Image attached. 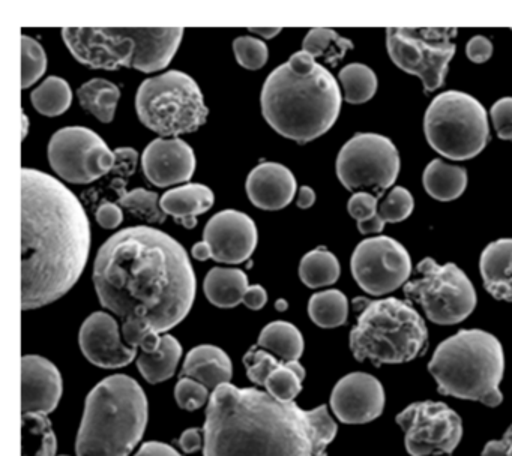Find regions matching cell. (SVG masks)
<instances>
[{"label":"cell","mask_w":512,"mask_h":456,"mask_svg":"<svg viewBox=\"0 0 512 456\" xmlns=\"http://www.w3.org/2000/svg\"><path fill=\"white\" fill-rule=\"evenodd\" d=\"M490 116L499 138L512 140V96L494 102Z\"/></svg>","instance_id":"cell-46"},{"label":"cell","mask_w":512,"mask_h":456,"mask_svg":"<svg viewBox=\"0 0 512 456\" xmlns=\"http://www.w3.org/2000/svg\"><path fill=\"white\" fill-rule=\"evenodd\" d=\"M47 69V54L43 45L31 36H22V89L34 86Z\"/></svg>","instance_id":"cell-40"},{"label":"cell","mask_w":512,"mask_h":456,"mask_svg":"<svg viewBox=\"0 0 512 456\" xmlns=\"http://www.w3.org/2000/svg\"><path fill=\"white\" fill-rule=\"evenodd\" d=\"M203 444H205L203 429H187L179 438V446H181L185 453H196L197 450L203 449Z\"/></svg>","instance_id":"cell-51"},{"label":"cell","mask_w":512,"mask_h":456,"mask_svg":"<svg viewBox=\"0 0 512 456\" xmlns=\"http://www.w3.org/2000/svg\"><path fill=\"white\" fill-rule=\"evenodd\" d=\"M145 390L134 378H104L86 398L77 456H130L148 426Z\"/></svg>","instance_id":"cell-5"},{"label":"cell","mask_w":512,"mask_h":456,"mask_svg":"<svg viewBox=\"0 0 512 456\" xmlns=\"http://www.w3.org/2000/svg\"><path fill=\"white\" fill-rule=\"evenodd\" d=\"M338 258L325 246L313 249L299 263V278L308 288L329 287L340 278Z\"/></svg>","instance_id":"cell-31"},{"label":"cell","mask_w":512,"mask_h":456,"mask_svg":"<svg viewBox=\"0 0 512 456\" xmlns=\"http://www.w3.org/2000/svg\"><path fill=\"white\" fill-rule=\"evenodd\" d=\"M353 47L355 45L350 39L343 38L335 30L323 29V27L311 29L302 42V51L310 54L314 59L325 60L331 66L337 65Z\"/></svg>","instance_id":"cell-35"},{"label":"cell","mask_w":512,"mask_h":456,"mask_svg":"<svg viewBox=\"0 0 512 456\" xmlns=\"http://www.w3.org/2000/svg\"><path fill=\"white\" fill-rule=\"evenodd\" d=\"M134 456H181L178 450L161 441H148Z\"/></svg>","instance_id":"cell-53"},{"label":"cell","mask_w":512,"mask_h":456,"mask_svg":"<svg viewBox=\"0 0 512 456\" xmlns=\"http://www.w3.org/2000/svg\"><path fill=\"white\" fill-rule=\"evenodd\" d=\"M191 254H193V257L196 258L197 261H206L209 260V258H212L211 248H209V245L205 240L196 243V245L193 246V249H191Z\"/></svg>","instance_id":"cell-55"},{"label":"cell","mask_w":512,"mask_h":456,"mask_svg":"<svg viewBox=\"0 0 512 456\" xmlns=\"http://www.w3.org/2000/svg\"><path fill=\"white\" fill-rule=\"evenodd\" d=\"M340 84L305 51L292 54L266 78L262 114L272 129L298 144L322 137L340 116Z\"/></svg>","instance_id":"cell-4"},{"label":"cell","mask_w":512,"mask_h":456,"mask_svg":"<svg viewBox=\"0 0 512 456\" xmlns=\"http://www.w3.org/2000/svg\"><path fill=\"white\" fill-rule=\"evenodd\" d=\"M278 363H280L278 357L259 347L250 348L244 356V365L247 368L248 378L257 386H265L266 378L274 371Z\"/></svg>","instance_id":"cell-44"},{"label":"cell","mask_w":512,"mask_h":456,"mask_svg":"<svg viewBox=\"0 0 512 456\" xmlns=\"http://www.w3.org/2000/svg\"><path fill=\"white\" fill-rule=\"evenodd\" d=\"M424 134L428 144L445 158H475L490 140L487 110L469 93H440L425 111Z\"/></svg>","instance_id":"cell-10"},{"label":"cell","mask_w":512,"mask_h":456,"mask_svg":"<svg viewBox=\"0 0 512 456\" xmlns=\"http://www.w3.org/2000/svg\"><path fill=\"white\" fill-rule=\"evenodd\" d=\"M184 32L182 27H65L62 38L74 59L88 68L151 74L170 65Z\"/></svg>","instance_id":"cell-6"},{"label":"cell","mask_w":512,"mask_h":456,"mask_svg":"<svg viewBox=\"0 0 512 456\" xmlns=\"http://www.w3.org/2000/svg\"><path fill=\"white\" fill-rule=\"evenodd\" d=\"M94 285L104 308L142 318L158 333L181 324L196 299L197 279L184 246L157 228L128 227L98 251Z\"/></svg>","instance_id":"cell-1"},{"label":"cell","mask_w":512,"mask_h":456,"mask_svg":"<svg viewBox=\"0 0 512 456\" xmlns=\"http://www.w3.org/2000/svg\"><path fill=\"white\" fill-rule=\"evenodd\" d=\"M22 456H56L58 441L49 417L43 414H23Z\"/></svg>","instance_id":"cell-33"},{"label":"cell","mask_w":512,"mask_h":456,"mask_svg":"<svg viewBox=\"0 0 512 456\" xmlns=\"http://www.w3.org/2000/svg\"><path fill=\"white\" fill-rule=\"evenodd\" d=\"M181 357V342L175 336L163 335L157 350L140 354L137 359V368L148 383H163L175 375Z\"/></svg>","instance_id":"cell-29"},{"label":"cell","mask_w":512,"mask_h":456,"mask_svg":"<svg viewBox=\"0 0 512 456\" xmlns=\"http://www.w3.org/2000/svg\"><path fill=\"white\" fill-rule=\"evenodd\" d=\"M482 456H512V425L500 440H491L485 444Z\"/></svg>","instance_id":"cell-49"},{"label":"cell","mask_w":512,"mask_h":456,"mask_svg":"<svg viewBox=\"0 0 512 456\" xmlns=\"http://www.w3.org/2000/svg\"><path fill=\"white\" fill-rule=\"evenodd\" d=\"M281 30H283L281 27H253V29H250V32L265 39H272L280 35Z\"/></svg>","instance_id":"cell-56"},{"label":"cell","mask_w":512,"mask_h":456,"mask_svg":"<svg viewBox=\"0 0 512 456\" xmlns=\"http://www.w3.org/2000/svg\"><path fill=\"white\" fill-rule=\"evenodd\" d=\"M353 279L371 296H385L406 285L412 273L409 252L388 236L362 240L350 260Z\"/></svg>","instance_id":"cell-16"},{"label":"cell","mask_w":512,"mask_h":456,"mask_svg":"<svg viewBox=\"0 0 512 456\" xmlns=\"http://www.w3.org/2000/svg\"><path fill=\"white\" fill-rule=\"evenodd\" d=\"M316 203V192L310 186H301L298 192L299 209H310Z\"/></svg>","instance_id":"cell-54"},{"label":"cell","mask_w":512,"mask_h":456,"mask_svg":"<svg viewBox=\"0 0 512 456\" xmlns=\"http://www.w3.org/2000/svg\"><path fill=\"white\" fill-rule=\"evenodd\" d=\"M335 170L344 188L365 189L380 198L397 180L400 153L385 135L358 132L341 147Z\"/></svg>","instance_id":"cell-13"},{"label":"cell","mask_w":512,"mask_h":456,"mask_svg":"<svg viewBox=\"0 0 512 456\" xmlns=\"http://www.w3.org/2000/svg\"><path fill=\"white\" fill-rule=\"evenodd\" d=\"M457 32L455 27H392L386 30V48L398 68L421 78L424 92H434L445 83Z\"/></svg>","instance_id":"cell-12"},{"label":"cell","mask_w":512,"mask_h":456,"mask_svg":"<svg viewBox=\"0 0 512 456\" xmlns=\"http://www.w3.org/2000/svg\"><path fill=\"white\" fill-rule=\"evenodd\" d=\"M317 456H328V455H326V453L323 452V453H319V455H317Z\"/></svg>","instance_id":"cell-59"},{"label":"cell","mask_w":512,"mask_h":456,"mask_svg":"<svg viewBox=\"0 0 512 456\" xmlns=\"http://www.w3.org/2000/svg\"><path fill=\"white\" fill-rule=\"evenodd\" d=\"M422 185L434 200H457L466 191L467 171L457 165L433 159L422 174Z\"/></svg>","instance_id":"cell-27"},{"label":"cell","mask_w":512,"mask_h":456,"mask_svg":"<svg viewBox=\"0 0 512 456\" xmlns=\"http://www.w3.org/2000/svg\"><path fill=\"white\" fill-rule=\"evenodd\" d=\"M77 96L82 108L97 117L100 122L110 123L115 119L121 89L106 78H92L79 87Z\"/></svg>","instance_id":"cell-30"},{"label":"cell","mask_w":512,"mask_h":456,"mask_svg":"<svg viewBox=\"0 0 512 456\" xmlns=\"http://www.w3.org/2000/svg\"><path fill=\"white\" fill-rule=\"evenodd\" d=\"M175 399L182 410L196 411L209 402V389L193 378L182 377L175 387Z\"/></svg>","instance_id":"cell-45"},{"label":"cell","mask_w":512,"mask_h":456,"mask_svg":"<svg viewBox=\"0 0 512 456\" xmlns=\"http://www.w3.org/2000/svg\"><path fill=\"white\" fill-rule=\"evenodd\" d=\"M242 303L251 311H260L268 303V293L260 284L250 285Z\"/></svg>","instance_id":"cell-52"},{"label":"cell","mask_w":512,"mask_h":456,"mask_svg":"<svg viewBox=\"0 0 512 456\" xmlns=\"http://www.w3.org/2000/svg\"><path fill=\"white\" fill-rule=\"evenodd\" d=\"M113 188L118 192V204L130 210L137 218L145 219L151 224H163L166 221L167 215L161 209L157 192L145 188L125 191L124 185L119 186L116 183H113Z\"/></svg>","instance_id":"cell-38"},{"label":"cell","mask_w":512,"mask_h":456,"mask_svg":"<svg viewBox=\"0 0 512 456\" xmlns=\"http://www.w3.org/2000/svg\"><path fill=\"white\" fill-rule=\"evenodd\" d=\"M440 395L502 404L500 392L505 354L496 336L481 329H464L437 345L428 363Z\"/></svg>","instance_id":"cell-7"},{"label":"cell","mask_w":512,"mask_h":456,"mask_svg":"<svg viewBox=\"0 0 512 456\" xmlns=\"http://www.w3.org/2000/svg\"><path fill=\"white\" fill-rule=\"evenodd\" d=\"M344 90V99L349 104H365L376 95L379 80L376 72L364 63H350L338 74Z\"/></svg>","instance_id":"cell-36"},{"label":"cell","mask_w":512,"mask_h":456,"mask_svg":"<svg viewBox=\"0 0 512 456\" xmlns=\"http://www.w3.org/2000/svg\"><path fill=\"white\" fill-rule=\"evenodd\" d=\"M122 338L128 347L142 350V353H151L161 345L163 336L142 318H127L122 323Z\"/></svg>","instance_id":"cell-41"},{"label":"cell","mask_w":512,"mask_h":456,"mask_svg":"<svg viewBox=\"0 0 512 456\" xmlns=\"http://www.w3.org/2000/svg\"><path fill=\"white\" fill-rule=\"evenodd\" d=\"M337 432L326 405L304 410L253 387L221 384L208 402L203 456H317Z\"/></svg>","instance_id":"cell-3"},{"label":"cell","mask_w":512,"mask_h":456,"mask_svg":"<svg viewBox=\"0 0 512 456\" xmlns=\"http://www.w3.org/2000/svg\"><path fill=\"white\" fill-rule=\"evenodd\" d=\"M64 392L62 375L55 363L46 357L23 356L22 410L23 414L49 416L58 408Z\"/></svg>","instance_id":"cell-21"},{"label":"cell","mask_w":512,"mask_h":456,"mask_svg":"<svg viewBox=\"0 0 512 456\" xmlns=\"http://www.w3.org/2000/svg\"><path fill=\"white\" fill-rule=\"evenodd\" d=\"M196 164L193 147L182 138H155L143 150V173L158 188L188 182Z\"/></svg>","instance_id":"cell-20"},{"label":"cell","mask_w":512,"mask_h":456,"mask_svg":"<svg viewBox=\"0 0 512 456\" xmlns=\"http://www.w3.org/2000/svg\"><path fill=\"white\" fill-rule=\"evenodd\" d=\"M140 122L163 138H179L202 128L209 108L193 77L172 69L140 84L136 95Z\"/></svg>","instance_id":"cell-9"},{"label":"cell","mask_w":512,"mask_h":456,"mask_svg":"<svg viewBox=\"0 0 512 456\" xmlns=\"http://www.w3.org/2000/svg\"><path fill=\"white\" fill-rule=\"evenodd\" d=\"M485 290L497 300L512 302V239H497L487 245L479 260Z\"/></svg>","instance_id":"cell-24"},{"label":"cell","mask_w":512,"mask_h":456,"mask_svg":"<svg viewBox=\"0 0 512 456\" xmlns=\"http://www.w3.org/2000/svg\"><path fill=\"white\" fill-rule=\"evenodd\" d=\"M248 287V276L241 269L233 267H214L209 270L203 282V290L209 302L223 309L236 308L244 302Z\"/></svg>","instance_id":"cell-26"},{"label":"cell","mask_w":512,"mask_h":456,"mask_svg":"<svg viewBox=\"0 0 512 456\" xmlns=\"http://www.w3.org/2000/svg\"><path fill=\"white\" fill-rule=\"evenodd\" d=\"M466 54L470 62L485 63L487 60H490L491 54H493V44H491L490 39L485 38V36H473V38L467 42Z\"/></svg>","instance_id":"cell-48"},{"label":"cell","mask_w":512,"mask_h":456,"mask_svg":"<svg viewBox=\"0 0 512 456\" xmlns=\"http://www.w3.org/2000/svg\"><path fill=\"white\" fill-rule=\"evenodd\" d=\"M347 210L358 224L361 234H376L385 228L379 213V197L371 192H355L347 203Z\"/></svg>","instance_id":"cell-39"},{"label":"cell","mask_w":512,"mask_h":456,"mask_svg":"<svg viewBox=\"0 0 512 456\" xmlns=\"http://www.w3.org/2000/svg\"><path fill=\"white\" fill-rule=\"evenodd\" d=\"M181 374L182 377L199 381L214 392L221 384L230 383L232 380V360L229 354L217 345H197L185 357Z\"/></svg>","instance_id":"cell-23"},{"label":"cell","mask_w":512,"mask_h":456,"mask_svg":"<svg viewBox=\"0 0 512 456\" xmlns=\"http://www.w3.org/2000/svg\"><path fill=\"white\" fill-rule=\"evenodd\" d=\"M395 420L410 456L451 455L463 438V420L445 402H413Z\"/></svg>","instance_id":"cell-15"},{"label":"cell","mask_w":512,"mask_h":456,"mask_svg":"<svg viewBox=\"0 0 512 456\" xmlns=\"http://www.w3.org/2000/svg\"><path fill=\"white\" fill-rule=\"evenodd\" d=\"M28 132H29V117L26 116L25 113H23V134H22L23 140H25L26 135H28Z\"/></svg>","instance_id":"cell-58"},{"label":"cell","mask_w":512,"mask_h":456,"mask_svg":"<svg viewBox=\"0 0 512 456\" xmlns=\"http://www.w3.org/2000/svg\"><path fill=\"white\" fill-rule=\"evenodd\" d=\"M308 315L322 329L344 326L349 317V300L340 290L320 291L310 297Z\"/></svg>","instance_id":"cell-32"},{"label":"cell","mask_w":512,"mask_h":456,"mask_svg":"<svg viewBox=\"0 0 512 456\" xmlns=\"http://www.w3.org/2000/svg\"><path fill=\"white\" fill-rule=\"evenodd\" d=\"M91 252V222L56 177L22 168V309L43 308L79 281Z\"/></svg>","instance_id":"cell-2"},{"label":"cell","mask_w":512,"mask_h":456,"mask_svg":"<svg viewBox=\"0 0 512 456\" xmlns=\"http://www.w3.org/2000/svg\"><path fill=\"white\" fill-rule=\"evenodd\" d=\"M275 308H277V311L284 312L289 308V303L284 299H278L277 302H275Z\"/></svg>","instance_id":"cell-57"},{"label":"cell","mask_w":512,"mask_h":456,"mask_svg":"<svg viewBox=\"0 0 512 456\" xmlns=\"http://www.w3.org/2000/svg\"><path fill=\"white\" fill-rule=\"evenodd\" d=\"M233 51H235L236 62L242 68L257 71L268 63L269 50L268 45L262 39L254 36H239L233 41Z\"/></svg>","instance_id":"cell-42"},{"label":"cell","mask_w":512,"mask_h":456,"mask_svg":"<svg viewBox=\"0 0 512 456\" xmlns=\"http://www.w3.org/2000/svg\"><path fill=\"white\" fill-rule=\"evenodd\" d=\"M32 105L38 113L47 117L61 116L67 113L73 104V90L64 78H46L31 95Z\"/></svg>","instance_id":"cell-34"},{"label":"cell","mask_w":512,"mask_h":456,"mask_svg":"<svg viewBox=\"0 0 512 456\" xmlns=\"http://www.w3.org/2000/svg\"><path fill=\"white\" fill-rule=\"evenodd\" d=\"M257 347L269 351L283 362H298L304 353V336L289 321H272L260 332Z\"/></svg>","instance_id":"cell-28"},{"label":"cell","mask_w":512,"mask_h":456,"mask_svg":"<svg viewBox=\"0 0 512 456\" xmlns=\"http://www.w3.org/2000/svg\"><path fill=\"white\" fill-rule=\"evenodd\" d=\"M305 380V368L299 362H283L280 360L274 371L265 381V389L272 398L281 402H295L301 393Z\"/></svg>","instance_id":"cell-37"},{"label":"cell","mask_w":512,"mask_h":456,"mask_svg":"<svg viewBox=\"0 0 512 456\" xmlns=\"http://www.w3.org/2000/svg\"><path fill=\"white\" fill-rule=\"evenodd\" d=\"M61 456H68V455H61Z\"/></svg>","instance_id":"cell-60"},{"label":"cell","mask_w":512,"mask_h":456,"mask_svg":"<svg viewBox=\"0 0 512 456\" xmlns=\"http://www.w3.org/2000/svg\"><path fill=\"white\" fill-rule=\"evenodd\" d=\"M353 309L358 320L350 332V350L358 362L398 365L412 362L427 348V324L407 300L361 296L353 300Z\"/></svg>","instance_id":"cell-8"},{"label":"cell","mask_w":512,"mask_h":456,"mask_svg":"<svg viewBox=\"0 0 512 456\" xmlns=\"http://www.w3.org/2000/svg\"><path fill=\"white\" fill-rule=\"evenodd\" d=\"M413 209H415V200L412 192L403 186H395L380 204L379 213L385 224L388 222L397 224V222L406 221L412 215Z\"/></svg>","instance_id":"cell-43"},{"label":"cell","mask_w":512,"mask_h":456,"mask_svg":"<svg viewBox=\"0 0 512 456\" xmlns=\"http://www.w3.org/2000/svg\"><path fill=\"white\" fill-rule=\"evenodd\" d=\"M248 198L262 210H281L292 203L296 179L286 165L263 162L250 171L245 183Z\"/></svg>","instance_id":"cell-22"},{"label":"cell","mask_w":512,"mask_h":456,"mask_svg":"<svg viewBox=\"0 0 512 456\" xmlns=\"http://www.w3.org/2000/svg\"><path fill=\"white\" fill-rule=\"evenodd\" d=\"M97 222L104 230H115L124 222V212L118 203L103 201L97 210Z\"/></svg>","instance_id":"cell-47"},{"label":"cell","mask_w":512,"mask_h":456,"mask_svg":"<svg viewBox=\"0 0 512 456\" xmlns=\"http://www.w3.org/2000/svg\"><path fill=\"white\" fill-rule=\"evenodd\" d=\"M416 270L421 276L406 282L404 296L407 302L421 306L431 323L452 326L475 311V288L457 264L424 258Z\"/></svg>","instance_id":"cell-11"},{"label":"cell","mask_w":512,"mask_h":456,"mask_svg":"<svg viewBox=\"0 0 512 456\" xmlns=\"http://www.w3.org/2000/svg\"><path fill=\"white\" fill-rule=\"evenodd\" d=\"M331 408L337 419L347 425L370 423L382 416L385 390L374 375L352 372L335 384Z\"/></svg>","instance_id":"cell-18"},{"label":"cell","mask_w":512,"mask_h":456,"mask_svg":"<svg viewBox=\"0 0 512 456\" xmlns=\"http://www.w3.org/2000/svg\"><path fill=\"white\" fill-rule=\"evenodd\" d=\"M116 162H115V173H125L130 176L131 173L136 171L137 159H139V153L130 147H122V149L115 150Z\"/></svg>","instance_id":"cell-50"},{"label":"cell","mask_w":512,"mask_h":456,"mask_svg":"<svg viewBox=\"0 0 512 456\" xmlns=\"http://www.w3.org/2000/svg\"><path fill=\"white\" fill-rule=\"evenodd\" d=\"M215 195L209 186L202 183H188L164 192L160 200L161 209L172 216L178 224L193 230L197 216L208 212L214 206Z\"/></svg>","instance_id":"cell-25"},{"label":"cell","mask_w":512,"mask_h":456,"mask_svg":"<svg viewBox=\"0 0 512 456\" xmlns=\"http://www.w3.org/2000/svg\"><path fill=\"white\" fill-rule=\"evenodd\" d=\"M79 344L83 356L104 369L124 368L137 357L136 348L122 341L118 321L107 312H94L86 318L80 327Z\"/></svg>","instance_id":"cell-19"},{"label":"cell","mask_w":512,"mask_h":456,"mask_svg":"<svg viewBox=\"0 0 512 456\" xmlns=\"http://www.w3.org/2000/svg\"><path fill=\"white\" fill-rule=\"evenodd\" d=\"M50 167L73 185H89L115 168V150L85 126H67L50 138L47 147Z\"/></svg>","instance_id":"cell-14"},{"label":"cell","mask_w":512,"mask_h":456,"mask_svg":"<svg viewBox=\"0 0 512 456\" xmlns=\"http://www.w3.org/2000/svg\"><path fill=\"white\" fill-rule=\"evenodd\" d=\"M203 240L212 251V260L221 264H241L253 255L259 240L256 222L235 209L212 216L203 231Z\"/></svg>","instance_id":"cell-17"}]
</instances>
